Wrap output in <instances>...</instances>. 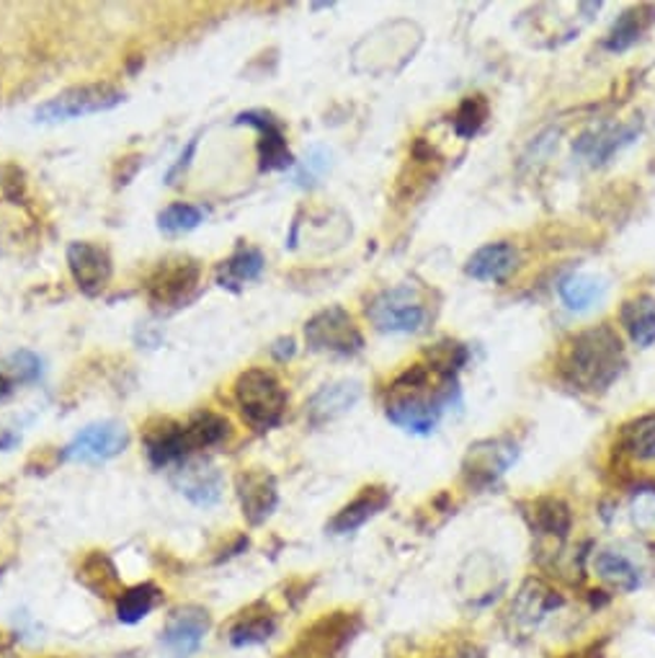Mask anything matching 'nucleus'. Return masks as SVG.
Returning <instances> with one entry per match:
<instances>
[{
	"label": "nucleus",
	"instance_id": "6e6552de",
	"mask_svg": "<svg viewBox=\"0 0 655 658\" xmlns=\"http://www.w3.org/2000/svg\"><path fill=\"white\" fill-rule=\"evenodd\" d=\"M359 630V618L348 612H333L318 620L302 633V638L291 646L284 658H336L346 643H352Z\"/></svg>",
	"mask_w": 655,
	"mask_h": 658
},
{
	"label": "nucleus",
	"instance_id": "393cba45",
	"mask_svg": "<svg viewBox=\"0 0 655 658\" xmlns=\"http://www.w3.org/2000/svg\"><path fill=\"white\" fill-rule=\"evenodd\" d=\"M635 137H638L635 124L604 127V130L583 134V137L573 147H575V153H581L583 158H588L591 163H607L611 155H615L617 151H622L624 145H630Z\"/></svg>",
	"mask_w": 655,
	"mask_h": 658
},
{
	"label": "nucleus",
	"instance_id": "7c9ffc66",
	"mask_svg": "<svg viewBox=\"0 0 655 658\" xmlns=\"http://www.w3.org/2000/svg\"><path fill=\"white\" fill-rule=\"evenodd\" d=\"M607 292V285L599 277H591V274H573V277L560 282V297L568 308L575 313L594 308Z\"/></svg>",
	"mask_w": 655,
	"mask_h": 658
},
{
	"label": "nucleus",
	"instance_id": "4be33fe9",
	"mask_svg": "<svg viewBox=\"0 0 655 658\" xmlns=\"http://www.w3.org/2000/svg\"><path fill=\"white\" fill-rule=\"evenodd\" d=\"M276 633V618L269 605H253L248 607L246 612L238 614V620L233 622L230 630H227V641L233 643L235 648H246V646H259V643H266L272 635Z\"/></svg>",
	"mask_w": 655,
	"mask_h": 658
},
{
	"label": "nucleus",
	"instance_id": "20e7f679",
	"mask_svg": "<svg viewBox=\"0 0 655 658\" xmlns=\"http://www.w3.org/2000/svg\"><path fill=\"white\" fill-rule=\"evenodd\" d=\"M124 91L109 86V83H88V86L68 88L49 98L34 111V119L41 124H57L68 122V119L104 115V111H111L119 104H124Z\"/></svg>",
	"mask_w": 655,
	"mask_h": 658
},
{
	"label": "nucleus",
	"instance_id": "f257e3e1",
	"mask_svg": "<svg viewBox=\"0 0 655 658\" xmlns=\"http://www.w3.org/2000/svg\"><path fill=\"white\" fill-rule=\"evenodd\" d=\"M624 349L611 325H596L571 338L560 359L562 378L583 393H604L624 370Z\"/></svg>",
	"mask_w": 655,
	"mask_h": 658
},
{
	"label": "nucleus",
	"instance_id": "c85d7f7f",
	"mask_svg": "<svg viewBox=\"0 0 655 658\" xmlns=\"http://www.w3.org/2000/svg\"><path fill=\"white\" fill-rule=\"evenodd\" d=\"M183 429H187L191 452L217 447V444H223L233 436L230 421H227L225 416L215 414V410H202V414H196Z\"/></svg>",
	"mask_w": 655,
	"mask_h": 658
},
{
	"label": "nucleus",
	"instance_id": "b1692460",
	"mask_svg": "<svg viewBox=\"0 0 655 658\" xmlns=\"http://www.w3.org/2000/svg\"><path fill=\"white\" fill-rule=\"evenodd\" d=\"M594 573L617 591H635L643 586L640 565L630 555L619 553V550H599L594 555Z\"/></svg>",
	"mask_w": 655,
	"mask_h": 658
},
{
	"label": "nucleus",
	"instance_id": "412c9836",
	"mask_svg": "<svg viewBox=\"0 0 655 658\" xmlns=\"http://www.w3.org/2000/svg\"><path fill=\"white\" fill-rule=\"evenodd\" d=\"M78 584H83L85 589L104 599H117L124 591L117 565L104 550H91L88 555H83L81 565H78Z\"/></svg>",
	"mask_w": 655,
	"mask_h": 658
},
{
	"label": "nucleus",
	"instance_id": "79ce46f5",
	"mask_svg": "<svg viewBox=\"0 0 655 658\" xmlns=\"http://www.w3.org/2000/svg\"><path fill=\"white\" fill-rule=\"evenodd\" d=\"M446 658H486V654H483V650L475 648V646H462V648H457L452 656H446Z\"/></svg>",
	"mask_w": 655,
	"mask_h": 658
},
{
	"label": "nucleus",
	"instance_id": "423d86ee",
	"mask_svg": "<svg viewBox=\"0 0 655 658\" xmlns=\"http://www.w3.org/2000/svg\"><path fill=\"white\" fill-rule=\"evenodd\" d=\"M305 342L312 351L320 354H336V357H354L365 346V336L356 328L354 318L348 310L333 306L320 310L305 323Z\"/></svg>",
	"mask_w": 655,
	"mask_h": 658
},
{
	"label": "nucleus",
	"instance_id": "9b49d317",
	"mask_svg": "<svg viewBox=\"0 0 655 658\" xmlns=\"http://www.w3.org/2000/svg\"><path fill=\"white\" fill-rule=\"evenodd\" d=\"M68 268L73 282L85 297H98L109 287L114 264L109 251L104 246L75 240L68 246Z\"/></svg>",
	"mask_w": 655,
	"mask_h": 658
},
{
	"label": "nucleus",
	"instance_id": "473e14b6",
	"mask_svg": "<svg viewBox=\"0 0 655 658\" xmlns=\"http://www.w3.org/2000/svg\"><path fill=\"white\" fill-rule=\"evenodd\" d=\"M206 212L196 204L189 202H174L158 215V230L163 236H187V232L196 230L204 223Z\"/></svg>",
	"mask_w": 655,
	"mask_h": 658
},
{
	"label": "nucleus",
	"instance_id": "6ab92c4d",
	"mask_svg": "<svg viewBox=\"0 0 655 658\" xmlns=\"http://www.w3.org/2000/svg\"><path fill=\"white\" fill-rule=\"evenodd\" d=\"M388 504H390V491H388V488L369 486L354 501H348V504L344 509H341V512L336 516H333L331 525H327V529H331L333 535L356 533V529L365 527L367 522L372 519V516L380 514L382 509L388 506Z\"/></svg>",
	"mask_w": 655,
	"mask_h": 658
},
{
	"label": "nucleus",
	"instance_id": "2f4dec72",
	"mask_svg": "<svg viewBox=\"0 0 655 658\" xmlns=\"http://www.w3.org/2000/svg\"><path fill=\"white\" fill-rule=\"evenodd\" d=\"M534 527H537L539 535L558 537V540H562V537H568V533H571L573 527L571 506L555 497L539 499L537 504H534Z\"/></svg>",
	"mask_w": 655,
	"mask_h": 658
},
{
	"label": "nucleus",
	"instance_id": "aec40b11",
	"mask_svg": "<svg viewBox=\"0 0 655 658\" xmlns=\"http://www.w3.org/2000/svg\"><path fill=\"white\" fill-rule=\"evenodd\" d=\"M519 264V251L511 243H488L467 259V277L478 282H501L514 272Z\"/></svg>",
	"mask_w": 655,
	"mask_h": 658
},
{
	"label": "nucleus",
	"instance_id": "4468645a",
	"mask_svg": "<svg viewBox=\"0 0 655 658\" xmlns=\"http://www.w3.org/2000/svg\"><path fill=\"white\" fill-rule=\"evenodd\" d=\"M174 486L183 499L199 509H210L223 499V472L206 459H187L178 465Z\"/></svg>",
	"mask_w": 655,
	"mask_h": 658
},
{
	"label": "nucleus",
	"instance_id": "a211bd4d",
	"mask_svg": "<svg viewBox=\"0 0 655 658\" xmlns=\"http://www.w3.org/2000/svg\"><path fill=\"white\" fill-rule=\"evenodd\" d=\"M359 398H361V385L354 380H338V382H331V385H323L308 403L310 421L315 423V427L327 421H336L338 416L348 414Z\"/></svg>",
	"mask_w": 655,
	"mask_h": 658
},
{
	"label": "nucleus",
	"instance_id": "cd10ccee",
	"mask_svg": "<svg viewBox=\"0 0 655 658\" xmlns=\"http://www.w3.org/2000/svg\"><path fill=\"white\" fill-rule=\"evenodd\" d=\"M163 591L153 582L134 584L117 597V618L124 625H138L160 605Z\"/></svg>",
	"mask_w": 655,
	"mask_h": 658
},
{
	"label": "nucleus",
	"instance_id": "c756f323",
	"mask_svg": "<svg viewBox=\"0 0 655 658\" xmlns=\"http://www.w3.org/2000/svg\"><path fill=\"white\" fill-rule=\"evenodd\" d=\"M619 444L640 463H655V414L640 416V419L624 423Z\"/></svg>",
	"mask_w": 655,
	"mask_h": 658
},
{
	"label": "nucleus",
	"instance_id": "72a5a7b5",
	"mask_svg": "<svg viewBox=\"0 0 655 658\" xmlns=\"http://www.w3.org/2000/svg\"><path fill=\"white\" fill-rule=\"evenodd\" d=\"M488 119V101L483 96H469L465 101L460 104L457 115H454V132L460 134V137H475L483 130V124H486Z\"/></svg>",
	"mask_w": 655,
	"mask_h": 658
},
{
	"label": "nucleus",
	"instance_id": "f3484780",
	"mask_svg": "<svg viewBox=\"0 0 655 658\" xmlns=\"http://www.w3.org/2000/svg\"><path fill=\"white\" fill-rule=\"evenodd\" d=\"M516 459V447L503 439L496 442H483L469 447V455L465 459V476L475 483H493L496 478H501L509 465Z\"/></svg>",
	"mask_w": 655,
	"mask_h": 658
},
{
	"label": "nucleus",
	"instance_id": "7ed1b4c3",
	"mask_svg": "<svg viewBox=\"0 0 655 658\" xmlns=\"http://www.w3.org/2000/svg\"><path fill=\"white\" fill-rule=\"evenodd\" d=\"M287 391L279 378L269 370H246L235 380V403H238L243 419L255 431H269L279 427L287 410Z\"/></svg>",
	"mask_w": 655,
	"mask_h": 658
},
{
	"label": "nucleus",
	"instance_id": "a878e982",
	"mask_svg": "<svg viewBox=\"0 0 655 658\" xmlns=\"http://www.w3.org/2000/svg\"><path fill=\"white\" fill-rule=\"evenodd\" d=\"M653 24H655L653 5H638V9L624 11L622 16L615 21V26H611L604 47H607L609 52H624V49H630L632 45H635V41L643 37V34L651 29Z\"/></svg>",
	"mask_w": 655,
	"mask_h": 658
},
{
	"label": "nucleus",
	"instance_id": "dca6fc26",
	"mask_svg": "<svg viewBox=\"0 0 655 658\" xmlns=\"http://www.w3.org/2000/svg\"><path fill=\"white\" fill-rule=\"evenodd\" d=\"M558 605V591H552L550 586L539 582V578H529V582L516 591L514 601H511V620L522 630H532L543 625Z\"/></svg>",
	"mask_w": 655,
	"mask_h": 658
},
{
	"label": "nucleus",
	"instance_id": "ddd939ff",
	"mask_svg": "<svg viewBox=\"0 0 655 658\" xmlns=\"http://www.w3.org/2000/svg\"><path fill=\"white\" fill-rule=\"evenodd\" d=\"M235 124H248L253 130L261 132L259 140V168L263 174L269 171H284L289 168L295 158H291L287 147V134L282 130V122L269 111H243V115L235 117Z\"/></svg>",
	"mask_w": 655,
	"mask_h": 658
},
{
	"label": "nucleus",
	"instance_id": "bb28decb",
	"mask_svg": "<svg viewBox=\"0 0 655 658\" xmlns=\"http://www.w3.org/2000/svg\"><path fill=\"white\" fill-rule=\"evenodd\" d=\"M622 325L628 328V334L632 342H635L640 349H647V346L655 344V300L647 295H638L632 297L622 306Z\"/></svg>",
	"mask_w": 655,
	"mask_h": 658
},
{
	"label": "nucleus",
	"instance_id": "a19ab883",
	"mask_svg": "<svg viewBox=\"0 0 655 658\" xmlns=\"http://www.w3.org/2000/svg\"><path fill=\"white\" fill-rule=\"evenodd\" d=\"M19 442H21V436L16 434V431H3V434H0V452L13 450Z\"/></svg>",
	"mask_w": 655,
	"mask_h": 658
},
{
	"label": "nucleus",
	"instance_id": "c9c22d12",
	"mask_svg": "<svg viewBox=\"0 0 655 658\" xmlns=\"http://www.w3.org/2000/svg\"><path fill=\"white\" fill-rule=\"evenodd\" d=\"M5 367H9V372L13 374V380L21 382H34L39 380L41 374V359L34 351H13L9 359H5Z\"/></svg>",
	"mask_w": 655,
	"mask_h": 658
},
{
	"label": "nucleus",
	"instance_id": "58836bf2",
	"mask_svg": "<svg viewBox=\"0 0 655 658\" xmlns=\"http://www.w3.org/2000/svg\"><path fill=\"white\" fill-rule=\"evenodd\" d=\"M196 145H199V137H191V143H189L187 151L178 155V160L174 163V168H170L168 176H166V183H170V187H174V183H178V179H181V176L187 174V168L191 166V158H194V153H196Z\"/></svg>",
	"mask_w": 655,
	"mask_h": 658
},
{
	"label": "nucleus",
	"instance_id": "f704fd0d",
	"mask_svg": "<svg viewBox=\"0 0 655 658\" xmlns=\"http://www.w3.org/2000/svg\"><path fill=\"white\" fill-rule=\"evenodd\" d=\"M327 168H331V153L323 151V147H312L308 158H305L300 174H297V183L300 187H315L323 179Z\"/></svg>",
	"mask_w": 655,
	"mask_h": 658
},
{
	"label": "nucleus",
	"instance_id": "f03ea898",
	"mask_svg": "<svg viewBox=\"0 0 655 658\" xmlns=\"http://www.w3.org/2000/svg\"><path fill=\"white\" fill-rule=\"evenodd\" d=\"M429 364H416L408 372L401 374L393 385V398L388 400V419L401 427L408 434L429 436L444 414V406L452 398L454 387L450 382L437 387L433 393H426L429 385Z\"/></svg>",
	"mask_w": 655,
	"mask_h": 658
},
{
	"label": "nucleus",
	"instance_id": "f8f14e48",
	"mask_svg": "<svg viewBox=\"0 0 655 658\" xmlns=\"http://www.w3.org/2000/svg\"><path fill=\"white\" fill-rule=\"evenodd\" d=\"M235 491H238L240 509L248 525L259 527L269 519L279 506V488H276V478L263 468H248L240 470L235 478Z\"/></svg>",
	"mask_w": 655,
	"mask_h": 658
},
{
	"label": "nucleus",
	"instance_id": "0eeeda50",
	"mask_svg": "<svg viewBox=\"0 0 655 658\" xmlns=\"http://www.w3.org/2000/svg\"><path fill=\"white\" fill-rule=\"evenodd\" d=\"M202 266L194 259L163 261L147 279V300L155 310H178L196 297Z\"/></svg>",
	"mask_w": 655,
	"mask_h": 658
},
{
	"label": "nucleus",
	"instance_id": "5701e85b",
	"mask_svg": "<svg viewBox=\"0 0 655 658\" xmlns=\"http://www.w3.org/2000/svg\"><path fill=\"white\" fill-rule=\"evenodd\" d=\"M263 266H266V259L259 249H251V246H240L238 251L233 253L230 259H225L223 264L217 266V285L223 289H230V292H240L246 285H251L261 277Z\"/></svg>",
	"mask_w": 655,
	"mask_h": 658
},
{
	"label": "nucleus",
	"instance_id": "9d476101",
	"mask_svg": "<svg viewBox=\"0 0 655 658\" xmlns=\"http://www.w3.org/2000/svg\"><path fill=\"white\" fill-rule=\"evenodd\" d=\"M210 612L199 605L178 607L170 612L166 627L160 633V650L168 658H189L194 656L210 633Z\"/></svg>",
	"mask_w": 655,
	"mask_h": 658
},
{
	"label": "nucleus",
	"instance_id": "e433bc0d",
	"mask_svg": "<svg viewBox=\"0 0 655 658\" xmlns=\"http://www.w3.org/2000/svg\"><path fill=\"white\" fill-rule=\"evenodd\" d=\"M0 189H3V196L13 204H24L26 196V176L19 166L13 163H5L0 166Z\"/></svg>",
	"mask_w": 655,
	"mask_h": 658
},
{
	"label": "nucleus",
	"instance_id": "ea45409f",
	"mask_svg": "<svg viewBox=\"0 0 655 658\" xmlns=\"http://www.w3.org/2000/svg\"><path fill=\"white\" fill-rule=\"evenodd\" d=\"M272 354L276 359H279V362H284V359H289L291 354H295V342H291V338H287V342H276V346H272Z\"/></svg>",
	"mask_w": 655,
	"mask_h": 658
},
{
	"label": "nucleus",
	"instance_id": "2eb2a0df",
	"mask_svg": "<svg viewBox=\"0 0 655 658\" xmlns=\"http://www.w3.org/2000/svg\"><path fill=\"white\" fill-rule=\"evenodd\" d=\"M145 455L155 468L181 465L194 455L189 447L187 429L174 419H155L145 429Z\"/></svg>",
	"mask_w": 655,
	"mask_h": 658
},
{
	"label": "nucleus",
	"instance_id": "37998d69",
	"mask_svg": "<svg viewBox=\"0 0 655 658\" xmlns=\"http://www.w3.org/2000/svg\"><path fill=\"white\" fill-rule=\"evenodd\" d=\"M11 391H13V380L9 378V374H3V372H0V400H3V398H9Z\"/></svg>",
	"mask_w": 655,
	"mask_h": 658
},
{
	"label": "nucleus",
	"instance_id": "39448f33",
	"mask_svg": "<svg viewBox=\"0 0 655 658\" xmlns=\"http://www.w3.org/2000/svg\"><path fill=\"white\" fill-rule=\"evenodd\" d=\"M367 315L382 334H416L429 321V310L410 287L384 289L372 297Z\"/></svg>",
	"mask_w": 655,
	"mask_h": 658
},
{
	"label": "nucleus",
	"instance_id": "1a4fd4ad",
	"mask_svg": "<svg viewBox=\"0 0 655 658\" xmlns=\"http://www.w3.org/2000/svg\"><path fill=\"white\" fill-rule=\"evenodd\" d=\"M130 444V434L122 423L117 421H98V423H88V427L78 431V434L70 439V444L62 450V459L68 463H106V459H114L117 455H122Z\"/></svg>",
	"mask_w": 655,
	"mask_h": 658
},
{
	"label": "nucleus",
	"instance_id": "4c0bfd02",
	"mask_svg": "<svg viewBox=\"0 0 655 658\" xmlns=\"http://www.w3.org/2000/svg\"><path fill=\"white\" fill-rule=\"evenodd\" d=\"M635 512H632V516H635V525L651 529L655 527V493H640V501L635 499Z\"/></svg>",
	"mask_w": 655,
	"mask_h": 658
}]
</instances>
